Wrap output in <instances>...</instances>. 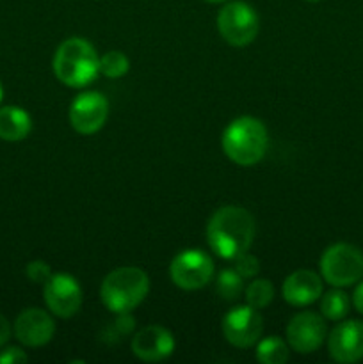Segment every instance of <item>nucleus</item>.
I'll use <instances>...</instances> for the list:
<instances>
[{
  "label": "nucleus",
  "mask_w": 363,
  "mask_h": 364,
  "mask_svg": "<svg viewBox=\"0 0 363 364\" xmlns=\"http://www.w3.org/2000/svg\"><path fill=\"white\" fill-rule=\"evenodd\" d=\"M306 2H312V4H315V2H320V0H306Z\"/></svg>",
  "instance_id": "30"
},
{
  "label": "nucleus",
  "mask_w": 363,
  "mask_h": 364,
  "mask_svg": "<svg viewBox=\"0 0 363 364\" xmlns=\"http://www.w3.org/2000/svg\"><path fill=\"white\" fill-rule=\"evenodd\" d=\"M205 2H209V4H221V2H224V0H205Z\"/></svg>",
  "instance_id": "28"
},
{
  "label": "nucleus",
  "mask_w": 363,
  "mask_h": 364,
  "mask_svg": "<svg viewBox=\"0 0 363 364\" xmlns=\"http://www.w3.org/2000/svg\"><path fill=\"white\" fill-rule=\"evenodd\" d=\"M52 68L60 84L80 89L100 75V55L88 39L70 38L56 50Z\"/></svg>",
  "instance_id": "2"
},
{
  "label": "nucleus",
  "mask_w": 363,
  "mask_h": 364,
  "mask_svg": "<svg viewBox=\"0 0 363 364\" xmlns=\"http://www.w3.org/2000/svg\"><path fill=\"white\" fill-rule=\"evenodd\" d=\"M25 274H27L28 281H32V283L45 284L52 277V269L43 259H34V262L25 267Z\"/></svg>",
  "instance_id": "23"
},
{
  "label": "nucleus",
  "mask_w": 363,
  "mask_h": 364,
  "mask_svg": "<svg viewBox=\"0 0 363 364\" xmlns=\"http://www.w3.org/2000/svg\"><path fill=\"white\" fill-rule=\"evenodd\" d=\"M267 144L269 137L265 124L251 116H241L231 121L221 137L224 155L242 167L256 166L265 156Z\"/></svg>",
  "instance_id": "3"
},
{
  "label": "nucleus",
  "mask_w": 363,
  "mask_h": 364,
  "mask_svg": "<svg viewBox=\"0 0 363 364\" xmlns=\"http://www.w3.org/2000/svg\"><path fill=\"white\" fill-rule=\"evenodd\" d=\"M255 238V219L242 206L226 205L217 208L206 224V242L219 258L233 262L249 251Z\"/></svg>",
  "instance_id": "1"
},
{
  "label": "nucleus",
  "mask_w": 363,
  "mask_h": 364,
  "mask_svg": "<svg viewBox=\"0 0 363 364\" xmlns=\"http://www.w3.org/2000/svg\"><path fill=\"white\" fill-rule=\"evenodd\" d=\"M134 327H135V322H134V316H132L130 313H120L116 322L112 323V329L116 331L117 336H128V334H132Z\"/></svg>",
  "instance_id": "25"
},
{
  "label": "nucleus",
  "mask_w": 363,
  "mask_h": 364,
  "mask_svg": "<svg viewBox=\"0 0 363 364\" xmlns=\"http://www.w3.org/2000/svg\"><path fill=\"white\" fill-rule=\"evenodd\" d=\"M27 359V354L20 347H6L0 350V364H23Z\"/></svg>",
  "instance_id": "24"
},
{
  "label": "nucleus",
  "mask_w": 363,
  "mask_h": 364,
  "mask_svg": "<svg viewBox=\"0 0 363 364\" xmlns=\"http://www.w3.org/2000/svg\"><path fill=\"white\" fill-rule=\"evenodd\" d=\"M216 290L221 299L228 302H233L244 294V277L235 269H226L219 272L216 281Z\"/></svg>",
  "instance_id": "19"
},
{
  "label": "nucleus",
  "mask_w": 363,
  "mask_h": 364,
  "mask_svg": "<svg viewBox=\"0 0 363 364\" xmlns=\"http://www.w3.org/2000/svg\"><path fill=\"white\" fill-rule=\"evenodd\" d=\"M283 299L294 308H305L319 301L322 295V276L313 270H295L283 281Z\"/></svg>",
  "instance_id": "15"
},
{
  "label": "nucleus",
  "mask_w": 363,
  "mask_h": 364,
  "mask_svg": "<svg viewBox=\"0 0 363 364\" xmlns=\"http://www.w3.org/2000/svg\"><path fill=\"white\" fill-rule=\"evenodd\" d=\"M43 299L52 315L59 318H71L80 311L82 288L78 281L70 274H52L43 284Z\"/></svg>",
  "instance_id": "8"
},
{
  "label": "nucleus",
  "mask_w": 363,
  "mask_h": 364,
  "mask_svg": "<svg viewBox=\"0 0 363 364\" xmlns=\"http://www.w3.org/2000/svg\"><path fill=\"white\" fill-rule=\"evenodd\" d=\"M169 277L180 290H201L214 277L212 258L201 249H185L171 262Z\"/></svg>",
  "instance_id": "7"
},
{
  "label": "nucleus",
  "mask_w": 363,
  "mask_h": 364,
  "mask_svg": "<svg viewBox=\"0 0 363 364\" xmlns=\"http://www.w3.org/2000/svg\"><path fill=\"white\" fill-rule=\"evenodd\" d=\"M320 276L335 288L352 287L363 277V255L351 244H333L320 256Z\"/></svg>",
  "instance_id": "5"
},
{
  "label": "nucleus",
  "mask_w": 363,
  "mask_h": 364,
  "mask_svg": "<svg viewBox=\"0 0 363 364\" xmlns=\"http://www.w3.org/2000/svg\"><path fill=\"white\" fill-rule=\"evenodd\" d=\"M327 352L340 364H352L363 359V322L347 320L331 331L327 336Z\"/></svg>",
  "instance_id": "13"
},
{
  "label": "nucleus",
  "mask_w": 363,
  "mask_h": 364,
  "mask_svg": "<svg viewBox=\"0 0 363 364\" xmlns=\"http://www.w3.org/2000/svg\"><path fill=\"white\" fill-rule=\"evenodd\" d=\"M351 309V299L340 288L326 291L320 295V315L331 322H340L347 316Z\"/></svg>",
  "instance_id": "17"
},
{
  "label": "nucleus",
  "mask_w": 363,
  "mask_h": 364,
  "mask_svg": "<svg viewBox=\"0 0 363 364\" xmlns=\"http://www.w3.org/2000/svg\"><path fill=\"white\" fill-rule=\"evenodd\" d=\"M223 336L237 348H249L258 343L263 333V318L251 306H237L223 316Z\"/></svg>",
  "instance_id": "9"
},
{
  "label": "nucleus",
  "mask_w": 363,
  "mask_h": 364,
  "mask_svg": "<svg viewBox=\"0 0 363 364\" xmlns=\"http://www.w3.org/2000/svg\"><path fill=\"white\" fill-rule=\"evenodd\" d=\"M13 333L23 347H45L46 343L52 341L53 333H56V322L45 309L28 308L16 316Z\"/></svg>",
  "instance_id": "12"
},
{
  "label": "nucleus",
  "mask_w": 363,
  "mask_h": 364,
  "mask_svg": "<svg viewBox=\"0 0 363 364\" xmlns=\"http://www.w3.org/2000/svg\"><path fill=\"white\" fill-rule=\"evenodd\" d=\"M246 304L255 309H265L274 299V287L269 279H253L244 288Z\"/></svg>",
  "instance_id": "20"
},
{
  "label": "nucleus",
  "mask_w": 363,
  "mask_h": 364,
  "mask_svg": "<svg viewBox=\"0 0 363 364\" xmlns=\"http://www.w3.org/2000/svg\"><path fill=\"white\" fill-rule=\"evenodd\" d=\"M132 354L142 363H160L174 352V338L162 326H146L132 338Z\"/></svg>",
  "instance_id": "14"
},
{
  "label": "nucleus",
  "mask_w": 363,
  "mask_h": 364,
  "mask_svg": "<svg viewBox=\"0 0 363 364\" xmlns=\"http://www.w3.org/2000/svg\"><path fill=\"white\" fill-rule=\"evenodd\" d=\"M149 291V277L139 267H120L105 276L100 288L103 306L110 313H132Z\"/></svg>",
  "instance_id": "4"
},
{
  "label": "nucleus",
  "mask_w": 363,
  "mask_h": 364,
  "mask_svg": "<svg viewBox=\"0 0 363 364\" xmlns=\"http://www.w3.org/2000/svg\"><path fill=\"white\" fill-rule=\"evenodd\" d=\"M290 358V347L287 341L278 336L258 340L256 343V359L262 364H285Z\"/></svg>",
  "instance_id": "18"
},
{
  "label": "nucleus",
  "mask_w": 363,
  "mask_h": 364,
  "mask_svg": "<svg viewBox=\"0 0 363 364\" xmlns=\"http://www.w3.org/2000/svg\"><path fill=\"white\" fill-rule=\"evenodd\" d=\"M2 96H4V89H2V84H0V102H2Z\"/></svg>",
  "instance_id": "29"
},
{
  "label": "nucleus",
  "mask_w": 363,
  "mask_h": 364,
  "mask_svg": "<svg viewBox=\"0 0 363 364\" xmlns=\"http://www.w3.org/2000/svg\"><path fill=\"white\" fill-rule=\"evenodd\" d=\"M130 70V60L120 50H110L100 57V75L107 78H121Z\"/></svg>",
  "instance_id": "21"
},
{
  "label": "nucleus",
  "mask_w": 363,
  "mask_h": 364,
  "mask_svg": "<svg viewBox=\"0 0 363 364\" xmlns=\"http://www.w3.org/2000/svg\"><path fill=\"white\" fill-rule=\"evenodd\" d=\"M70 124L77 134L93 135L103 128L109 117V102L96 91L80 92L68 110Z\"/></svg>",
  "instance_id": "10"
},
{
  "label": "nucleus",
  "mask_w": 363,
  "mask_h": 364,
  "mask_svg": "<svg viewBox=\"0 0 363 364\" xmlns=\"http://www.w3.org/2000/svg\"><path fill=\"white\" fill-rule=\"evenodd\" d=\"M11 338V323L4 315H0V348L9 341Z\"/></svg>",
  "instance_id": "26"
},
{
  "label": "nucleus",
  "mask_w": 363,
  "mask_h": 364,
  "mask_svg": "<svg viewBox=\"0 0 363 364\" xmlns=\"http://www.w3.org/2000/svg\"><path fill=\"white\" fill-rule=\"evenodd\" d=\"M352 304H354L356 311L363 315V281H359V284L356 287L354 294H352Z\"/></svg>",
  "instance_id": "27"
},
{
  "label": "nucleus",
  "mask_w": 363,
  "mask_h": 364,
  "mask_svg": "<svg viewBox=\"0 0 363 364\" xmlns=\"http://www.w3.org/2000/svg\"><path fill=\"white\" fill-rule=\"evenodd\" d=\"M233 262H235L233 269L237 270V272L241 274L244 279H251V277L258 276L260 262H258V258H256V256H253L249 251L238 255Z\"/></svg>",
  "instance_id": "22"
},
{
  "label": "nucleus",
  "mask_w": 363,
  "mask_h": 364,
  "mask_svg": "<svg viewBox=\"0 0 363 364\" xmlns=\"http://www.w3.org/2000/svg\"><path fill=\"white\" fill-rule=\"evenodd\" d=\"M260 20L256 11L249 4L235 0L224 4L217 14V31L221 38L231 46H248L258 34Z\"/></svg>",
  "instance_id": "6"
},
{
  "label": "nucleus",
  "mask_w": 363,
  "mask_h": 364,
  "mask_svg": "<svg viewBox=\"0 0 363 364\" xmlns=\"http://www.w3.org/2000/svg\"><path fill=\"white\" fill-rule=\"evenodd\" d=\"M327 338L326 322L313 311H301L292 316L287 326V343L298 354H313Z\"/></svg>",
  "instance_id": "11"
},
{
  "label": "nucleus",
  "mask_w": 363,
  "mask_h": 364,
  "mask_svg": "<svg viewBox=\"0 0 363 364\" xmlns=\"http://www.w3.org/2000/svg\"><path fill=\"white\" fill-rule=\"evenodd\" d=\"M32 130V119L21 107L7 105L0 109V139L7 142L23 141Z\"/></svg>",
  "instance_id": "16"
}]
</instances>
